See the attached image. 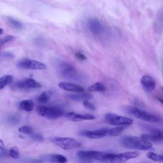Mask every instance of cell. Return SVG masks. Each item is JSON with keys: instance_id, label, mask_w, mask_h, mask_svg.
Listing matches in <instances>:
<instances>
[{"instance_id": "cell-21", "label": "cell", "mask_w": 163, "mask_h": 163, "mask_svg": "<svg viewBox=\"0 0 163 163\" xmlns=\"http://www.w3.org/2000/svg\"><path fill=\"white\" fill-rule=\"evenodd\" d=\"M7 23L14 29L20 30V29H22L23 28V24L21 23L20 21H19L17 20H15L13 18L8 17L7 18Z\"/></svg>"}, {"instance_id": "cell-6", "label": "cell", "mask_w": 163, "mask_h": 163, "mask_svg": "<svg viewBox=\"0 0 163 163\" xmlns=\"http://www.w3.org/2000/svg\"><path fill=\"white\" fill-rule=\"evenodd\" d=\"M108 155V153H105V152L99 151L80 150L77 152V156L79 159H86L91 161L96 160L105 162Z\"/></svg>"}, {"instance_id": "cell-1", "label": "cell", "mask_w": 163, "mask_h": 163, "mask_svg": "<svg viewBox=\"0 0 163 163\" xmlns=\"http://www.w3.org/2000/svg\"><path fill=\"white\" fill-rule=\"evenodd\" d=\"M120 142L121 145L127 149H136L138 150H147L152 147V143L149 141L136 136H123L120 138Z\"/></svg>"}, {"instance_id": "cell-2", "label": "cell", "mask_w": 163, "mask_h": 163, "mask_svg": "<svg viewBox=\"0 0 163 163\" xmlns=\"http://www.w3.org/2000/svg\"><path fill=\"white\" fill-rule=\"evenodd\" d=\"M51 141L54 144L65 150L79 148L82 146L79 141L71 138L55 137L52 138Z\"/></svg>"}, {"instance_id": "cell-16", "label": "cell", "mask_w": 163, "mask_h": 163, "mask_svg": "<svg viewBox=\"0 0 163 163\" xmlns=\"http://www.w3.org/2000/svg\"><path fill=\"white\" fill-rule=\"evenodd\" d=\"M128 160L124 156L123 154H110L108 153V155L104 162L107 163H125Z\"/></svg>"}, {"instance_id": "cell-17", "label": "cell", "mask_w": 163, "mask_h": 163, "mask_svg": "<svg viewBox=\"0 0 163 163\" xmlns=\"http://www.w3.org/2000/svg\"><path fill=\"white\" fill-rule=\"evenodd\" d=\"M69 98L75 101L80 100H89L92 98V96L90 94H70Z\"/></svg>"}, {"instance_id": "cell-33", "label": "cell", "mask_w": 163, "mask_h": 163, "mask_svg": "<svg viewBox=\"0 0 163 163\" xmlns=\"http://www.w3.org/2000/svg\"><path fill=\"white\" fill-rule=\"evenodd\" d=\"M5 148V143L3 142V141L0 140V150H4Z\"/></svg>"}, {"instance_id": "cell-28", "label": "cell", "mask_w": 163, "mask_h": 163, "mask_svg": "<svg viewBox=\"0 0 163 163\" xmlns=\"http://www.w3.org/2000/svg\"><path fill=\"white\" fill-rule=\"evenodd\" d=\"M124 156L128 160L131 159H134L136 157L139 156L140 154L138 152L136 151H132V152H125L122 153Z\"/></svg>"}, {"instance_id": "cell-8", "label": "cell", "mask_w": 163, "mask_h": 163, "mask_svg": "<svg viewBox=\"0 0 163 163\" xmlns=\"http://www.w3.org/2000/svg\"><path fill=\"white\" fill-rule=\"evenodd\" d=\"M141 138L144 140L151 141H161L163 139L162 131L159 129H152L149 134H143L140 136Z\"/></svg>"}, {"instance_id": "cell-14", "label": "cell", "mask_w": 163, "mask_h": 163, "mask_svg": "<svg viewBox=\"0 0 163 163\" xmlns=\"http://www.w3.org/2000/svg\"><path fill=\"white\" fill-rule=\"evenodd\" d=\"M107 129H102L92 131H83L81 132V134L90 139H100L107 136Z\"/></svg>"}, {"instance_id": "cell-31", "label": "cell", "mask_w": 163, "mask_h": 163, "mask_svg": "<svg viewBox=\"0 0 163 163\" xmlns=\"http://www.w3.org/2000/svg\"><path fill=\"white\" fill-rule=\"evenodd\" d=\"M83 105L86 108L92 110V111H94L96 110V107L94 105L91 103V102H89L88 100H84L83 101Z\"/></svg>"}, {"instance_id": "cell-11", "label": "cell", "mask_w": 163, "mask_h": 163, "mask_svg": "<svg viewBox=\"0 0 163 163\" xmlns=\"http://www.w3.org/2000/svg\"><path fill=\"white\" fill-rule=\"evenodd\" d=\"M87 27L91 32L95 35L101 34L103 27L99 20L95 17L90 18L87 20Z\"/></svg>"}, {"instance_id": "cell-18", "label": "cell", "mask_w": 163, "mask_h": 163, "mask_svg": "<svg viewBox=\"0 0 163 163\" xmlns=\"http://www.w3.org/2000/svg\"><path fill=\"white\" fill-rule=\"evenodd\" d=\"M125 128V126L120 125L116 128L107 129V136H118L122 134V131Z\"/></svg>"}, {"instance_id": "cell-7", "label": "cell", "mask_w": 163, "mask_h": 163, "mask_svg": "<svg viewBox=\"0 0 163 163\" xmlns=\"http://www.w3.org/2000/svg\"><path fill=\"white\" fill-rule=\"evenodd\" d=\"M18 65L20 68L28 70H44L46 69V66L43 62L31 59H23L19 62Z\"/></svg>"}, {"instance_id": "cell-34", "label": "cell", "mask_w": 163, "mask_h": 163, "mask_svg": "<svg viewBox=\"0 0 163 163\" xmlns=\"http://www.w3.org/2000/svg\"><path fill=\"white\" fill-rule=\"evenodd\" d=\"M3 29H2L1 28H0V35H2V34H3Z\"/></svg>"}, {"instance_id": "cell-26", "label": "cell", "mask_w": 163, "mask_h": 163, "mask_svg": "<svg viewBox=\"0 0 163 163\" xmlns=\"http://www.w3.org/2000/svg\"><path fill=\"white\" fill-rule=\"evenodd\" d=\"M8 154L13 159H19V150L18 147H17V146L12 147V148L9 150Z\"/></svg>"}, {"instance_id": "cell-25", "label": "cell", "mask_w": 163, "mask_h": 163, "mask_svg": "<svg viewBox=\"0 0 163 163\" xmlns=\"http://www.w3.org/2000/svg\"><path fill=\"white\" fill-rule=\"evenodd\" d=\"M146 157L150 160H152L155 162H162L163 161V156L162 155L156 154L154 152H149L146 155Z\"/></svg>"}, {"instance_id": "cell-30", "label": "cell", "mask_w": 163, "mask_h": 163, "mask_svg": "<svg viewBox=\"0 0 163 163\" xmlns=\"http://www.w3.org/2000/svg\"><path fill=\"white\" fill-rule=\"evenodd\" d=\"M31 137L35 141H38V142H42V141H44V138L43 137V136L39 133H32Z\"/></svg>"}, {"instance_id": "cell-29", "label": "cell", "mask_w": 163, "mask_h": 163, "mask_svg": "<svg viewBox=\"0 0 163 163\" xmlns=\"http://www.w3.org/2000/svg\"><path fill=\"white\" fill-rule=\"evenodd\" d=\"M14 36L9 35V36H6L3 38H0V47H2L3 45L8 43V42L12 41L14 39Z\"/></svg>"}, {"instance_id": "cell-3", "label": "cell", "mask_w": 163, "mask_h": 163, "mask_svg": "<svg viewBox=\"0 0 163 163\" xmlns=\"http://www.w3.org/2000/svg\"><path fill=\"white\" fill-rule=\"evenodd\" d=\"M36 111L39 115L41 117L51 120L59 119L64 115V112L62 110L56 107H47L39 106L37 107Z\"/></svg>"}, {"instance_id": "cell-10", "label": "cell", "mask_w": 163, "mask_h": 163, "mask_svg": "<svg viewBox=\"0 0 163 163\" xmlns=\"http://www.w3.org/2000/svg\"><path fill=\"white\" fill-rule=\"evenodd\" d=\"M15 86L19 89H39L41 87V84L33 78H25L15 83Z\"/></svg>"}, {"instance_id": "cell-9", "label": "cell", "mask_w": 163, "mask_h": 163, "mask_svg": "<svg viewBox=\"0 0 163 163\" xmlns=\"http://www.w3.org/2000/svg\"><path fill=\"white\" fill-rule=\"evenodd\" d=\"M61 74L67 78H74L77 77V72L75 67L68 62H62L59 65Z\"/></svg>"}, {"instance_id": "cell-23", "label": "cell", "mask_w": 163, "mask_h": 163, "mask_svg": "<svg viewBox=\"0 0 163 163\" xmlns=\"http://www.w3.org/2000/svg\"><path fill=\"white\" fill-rule=\"evenodd\" d=\"M52 96V92L50 91L43 92L38 98V101L41 103H47Z\"/></svg>"}, {"instance_id": "cell-15", "label": "cell", "mask_w": 163, "mask_h": 163, "mask_svg": "<svg viewBox=\"0 0 163 163\" xmlns=\"http://www.w3.org/2000/svg\"><path fill=\"white\" fill-rule=\"evenodd\" d=\"M58 86L59 88L66 91L77 92V93H82L84 91V89L82 87L78 86L75 83H70V82H61L59 83Z\"/></svg>"}, {"instance_id": "cell-4", "label": "cell", "mask_w": 163, "mask_h": 163, "mask_svg": "<svg viewBox=\"0 0 163 163\" xmlns=\"http://www.w3.org/2000/svg\"><path fill=\"white\" fill-rule=\"evenodd\" d=\"M128 112L135 117L140 119L146 122H159L161 121V118L157 115L151 114L149 112L143 111L136 107H129Z\"/></svg>"}, {"instance_id": "cell-35", "label": "cell", "mask_w": 163, "mask_h": 163, "mask_svg": "<svg viewBox=\"0 0 163 163\" xmlns=\"http://www.w3.org/2000/svg\"></svg>"}, {"instance_id": "cell-24", "label": "cell", "mask_w": 163, "mask_h": 163, "mask_svg": "<svg viewBox=\"0 0 163 163\" xmlns=\"http://www.w3.org/2000/svg\"><path fill=\"white\" fill-rule=\"evenodd\" d=\"M51 161L54 163H66L68 159L64 155L61 154H54L51 156Z\"/></svg>"}, {"instance_id": "cell-12", "label": "cell", "mask_w": 163, "mask_h": 163, "mask_svg": "<svg viewBox=\"0 0 163 163\" xmlns=\"http://www.w3.org/2000/svg\"><path fill=\"white\" fill-rule=\"evenodd\" d=\"M140 83L144 90L148 92L153 91L156 87V82L154 78L149 75H144L141 78Z\"/></svg>"}, {"instance_id": "cell-32", "label": "cell", "mask_w": 163, "mask_h": 163, "mask_svg": "<svg viewBox=\"0 0 163 163\" xmlns=\"http://www.w3.org/2000/svg\"><path fill=\"white\" fill-rule=\"evenodd\" d=\"M75 56L77 59H78V60H80V61H85L87 59V57H86V56L83 55L80 52H76L75 54Z\"/></svg>"}, {"instance_id": "cell-27", "label": "cell", "mask_w": 163, "mask_h": 163, "mask_svg": "<svg viewBox=\"0 0 163 163\" xmlns=\"http://www.w3.org/2000/svg\"><path fill=\"white\" fill-rule=\"evenodd\" d=\"M19 132L24 134H31L33 133V129L28 125H23L19 128Z\"/></svg>"}, {"instance_id": "cell-13", "label": "cell", "mask_w": 163, "mask_h": 163, "mask_svg": "<svg viewBox=\"0 0 163 163\" xmlns=\"http://www.w3.org/2000/svg\"><path fill=\"white\" fill-rule=\"evenodd\" d=\"M65 116L71 121L77 122V121H82V120H90L95 119V117L92 115L89 114H80L74 112L66 113Z\"/></svg>"}, {"instance_id": "cell-5", "label": "cell", "mask_w": 163, "mask_h": 163, "mask_svg": "<svg viewBox=\"0 0 163 163\" xmlns=\"http://www.w3.org/2000/svg\"><path fill=\"white\" fill-rule=\"evenodd\" d=\"M104 117L105 120L108 124L112 125L128 126L133 123V120L131 119L124 116H120V115L115 113H106Z\"/></svg>"}, {"instance_id": "cell-19", "label": "cell", "mask_w": 163, "mask_h": 163, "mask_svg": "<svg viewBox=\"0 0 163 163\" xmlns=\"http://www.w3.org/2000/svg\"><path fill=\"white\" fill-rule=\"evenodd\" d=\"M35 103L33 100L31 99H27L24 100L20 103V107L26 112H31L34 108Z\"/></svg>"}, {"instance_id": "cell-22", "label": "cell", "mask_w": 163, "mask_h": 163, "mask_svg": "<svg viewBox=\"0 0 163 163\" xmlns=\"http://www.w3.org/2000/svg\"><path fill=\"white\" fill-rule=\"evenodd\" d=\"M13 80L12 75H5L0 78V90L4 89L8 84L11 83Z\"/></svg>"}, {"instance_id": "cell-20", "label": "cell", "mask_w": 163, "mask_h": 163, "mask_svg": "<svg viewBox=\"0 0 163 163\" xmlns=\"http://www.w3.org/2000/svg\"><path fill=\"white\" fill-rule=\"evenodd\" d=\"M105 90H106V88L103 84L100 82L94 83L88 88L89 92H103Z\"/></svg>"}]
</instances>
